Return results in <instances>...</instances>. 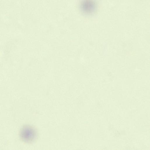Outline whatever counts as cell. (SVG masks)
<instances>
[{
  "label": "cell",
  "mask_w": 150,
  "mask_h": 150,
  "mask_svg": "<svg viewBox=\"0 0 150 150\" xmlns=\"http://www.w3.org/2000/svg\"><path fill=\"white\" fill-rule=\"evenodd\" d=\"M19 136L20 139L23 142L32 143L37 139L38 131L34 127L30 125H25L20 129Z\"/></svg>",
  "instance_id": "cell-1"
},
{
  "label": "cell",
  "mask_w": 150,
  "mask_h": 150,
  "mask_svg": "<svg viewBox=\"0 0 150 150\" xmlns=\"http://www.w3.org/2000/svg\"><path fill=\"white\" fill-rule=\"evenodd\" d=\"M81 8L82 11L87 14H92L96 9V4L93 1H84L81 3Z\"/></svg>",
  "instance_id": "cell-2"
}]
</instances>
